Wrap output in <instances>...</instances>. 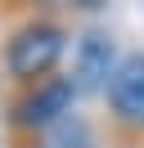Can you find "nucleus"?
Returning a JSON list of instances; mask_svg holds the SVG:
<instances>
[{"instance_id":"nucleus-1","label":"nucleus","mask_w":144,"mask_h":148,"mask_svg":"<svg viewBox=\"0 0 144 148\" xmlns=\"http://www.w3.org/2000/svg\"><path fill=\"white\" fill-rule=\"evenodd\" d=\"M68 54V32L54 18H32L9 36L5 45V72L18 85H41L50 76H59V63Z\"/></svg>"},{"instance_id":"nucleus-2","label":"nucleus","mask_w":144,"mask_h":148,"mask_svg":"<svg viewBox=\"0 0 144 148\" xmlns=\"http://www.w3.org/2000/svg\"><path fill=\"white\" fill-rule=\"evenodd\" d=\"M104 108H108V126L122 139H144V49L122 54L113 81L104 90Z\"/></svg>"},{"instance_id":"nucleus-3","label":"nucleus","mask_w":144,"mask_h":148,"mask_svg":"<svg viewBox=\"0 0 144 148\" xmlns=\"http://www.w3.org/2000/svg\"><path fill=\"white\" fill-rule=\"evenodd\" d=\"M117 63H122V54H117L113 32L108 27H86L77 36V45H72V67H68V81L77 90V99H95V94L104 99Z\"/></svg>"},{"instance_id":"nucleus-4","label":"nucleus","mask_w":144,"mask_h":148,"mask_svg":"<svg viewBox=\"0 0 144 148\" xmlns=\"http://www.w3.org/2000/svg\"><path fill=\"white\" fill-rule=\"evenodd\" d=\"M72 112H77V90H72V81H68V76H50V81L27 85V90L18 94L9 121H14L18 130L41 135V130L59 126L63 117H72Z\"/></svg>"},{"instance_id":"nucleus-5","label":"nucleus","mask_w":144,"mask_h":148,"mask_svg":"<svg viewBox=\"0 0 144 148\" xmlns=\"http://www.w3.org/2000/svg\"><path fill=\"white\" fill-rule=\"evenodd\" d=\"M36 148H95V130H90V121L81 117V112H72L59 126L41 130V135H36Z\"/></svg>"}]
</instances>
